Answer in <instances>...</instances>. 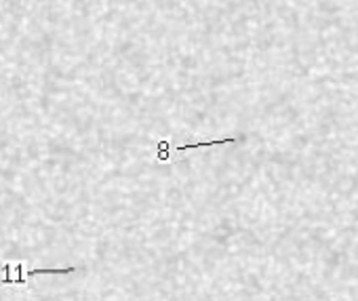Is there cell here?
Listing matches in <instances>:
<instances>
[{
  "instance_id": "6da1fadb",
  "label": "cell",
  "mask_w": 358,
  "mask_h": 301,
  "mask_svg": "<svg viewBox=\"0 0 358 301\" xmlns=\"http://www.w3.org/2000/svg\"><path fill=\"white\" fill-rule=\"evenodd\" d=\"M4 276L0 278V287H30L32 276H40V274H72L78 272L76 268H66V270H23V263H4L2 265Z\"/></svg>"
}]
</instances>
